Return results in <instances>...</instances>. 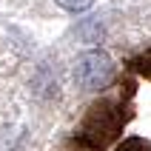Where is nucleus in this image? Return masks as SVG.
I'll use <instances>...</instances> for the list:
<instances>
[{
  "instance_id": "f03ea898",
  "label": "nucleus",
  "mask_w": 151,
  "mask_h": 151,
  "mask_svg": "<svg viewBox=\"0 0 151 151\" xmlns=\"http://www.w3.org/2000/svg\"><path fill=\"white\" fill-rule=\"evenodd\" d=\"M94 0H57V6H63L66 12H83V9H88Z\"/></svg>"
},
{
  "instance_id": "f257e3e1",
  "label": "nucleus",
  "mask_w": 151,
  "mask_h": 151,
  "mask_svg": "<svg viewBox=\"0 0 151 151\" xmlns=\"http://www.w3.org/2000/svg\"><path fill=\"white\" fill-rule=\"evenodd\" d=\"M74 77H77L80 88L100 91V88H106L114 80V63L103 51H86V54H80V60L74 66Z\"/></svg>"
}]
</instances>
